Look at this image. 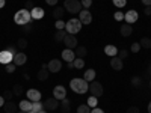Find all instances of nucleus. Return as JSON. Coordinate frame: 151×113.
I'll return each instance as SVG.
<instances>
[{
    "mask_svg": "<svg viewBox=\"0 0 151 113\" xmlns=\"http://www.w3.org/2000/svg\"><path fill=\"white\" fill-rule=\"evenodd\" d=\"M70 87L71 91L76 92V94H86L88 89H89V86H88V82L85 79H73L70 82Z\"/></svg>",
    "mask_w": 151,
    "mask_h": 113,
    "instance_id": "nucleus-1",
    "label": "nucleus"
},
{
    "mask_svg": "<svg viewBox=\"0 0 151 113\" xmlns=\"http://www.w3.org/2000/svg\"><path fill=\"white\" fill-rule=\"evenodd\" d=\"M14 21H15V24H18V26L29 24V23L32 21L30 11H27V9H20V11H17L15 15H14Z\"/></svg>",
    "mask_w": 151,
    "mask_h": 113,
    "instance_id": "nucleus-2",
    "label": "nucleus"
},
{
    "mask_svg": "<svg viewBox=\"0 0 151 113\" xmlns=\"http://www.w3.org/2000/svg\"><path fill=\"white\" fill-rule=\"evenodd\" d=\"M82 26H83V24L80 23L79 18H71V20H68L65 23V30L70 35H76V33H79L82 30Z\"/></svg>",
    "mask_w": 151,
    "mask_h": 113,
    "instance_id": "nucleus-3",
    "label": "nucleus"
},
{
    "mask_svg": "<svg viewBox=\"0 0 151 113\" xmlns=\"http://www.w3.org/2000/svg\"><path fill=\"white\" fill-rule=\"evenodd\" d=\"M64 8H65L67 12H70V14H79V12L83 9L80 0H65Z\"/></svg>",
    "mask_w": 151,
    "mask_h": 113,
    "instance_id": "nucleus-4",
    "label": "nucleus"
},
{
    "mask_svg": "<svg viewBox=\"0 0 151 113\" xmlns=\"http://www.w3.org/2000/svg\"><path fill=\"white\" fill-rule=\"evenodd\" d=\"M89 92H91L92 97L100 98V97L103 95L104 89H103V86H101V83H100V82H91V84H89Z\"/></svg>",
    "mask_w": 151,
    "mask_h": 113,
    "instance_id": "nucleus-5",
    "label": "nucleus"
},
{
    "mask_svg": "<svg viewBox=\"0 0 151 113\" xmlns=\"http://www.w3.org/2000/svg\"><path fill=\"white\" fill-rule=\"evenodd\" d=\"M137 18H139V14H137L136 9H130V11H127V12L124 14V20H125V23H127V24L136 23Z\"/></svg>",
    "mask_w": 151,
    "mask_h": 113,
    "instance_id": "nucleus-6",
    "label": "nucleus"
},
{
    "mask_svg": "<svg viewBox=\"0 0 151 113\" xmlns=\"http://www.w3.org/2000/svg\"><path fill=\"white\" fill-rule=\"evenodd\" d=\"M58 107H59V99H56L55 97L53 98H47L44 101V110H47V112H53Z\"/></svg>",
    "mask_w": 151,
    "mask_h": 113,
    "instance_id": "nucleus-7",
    "label": "nucleus"
},
{
    "mask_svg": "<svg viewBox=\"0 0 151 113\" xmlns=\"http://www.w3.org/2000/svg\"><path fill=\"white\" fill-rule=\"evenodd\" d=\"M79 20L82 24H91L92 23V14L88 9H82L79 12Z\"/></svg>",
    "mask_w": 151,
    "mask_h": 113,
    "instance_id": "nucleus-8",
    "label": "nucleus"
},
{
    "mask_svg": "<svg viewBox=\"0 0 151 113\" xmlns=\"http://www.w3.org/2000/svg\"><path fill=\"white\" fill-rule=\"evenodd\" d=\"M64 44H65L67 48L74 50L76 47H77V38H76V35H70V33H67V36L64 38Z\"/></svg>",
    "mask_w": 151,
    "mask_h": 113,
    "instance_id": "nucleus-9",
    "label": "nucleus"
},
{
    "mask_svg": "<svg viewBox=\"0 0 151 113\" xmlns=\"http://www.w3.org/2000/svg\"><path fill=\"white\" fill-rule=\"evenodd\" d=\"M47 69L50 71V72H59L60 69H62V62L59 60V59H52L47 64Z\"/></svg>",
    "mask_w": 151,
    "mask_h": 113,
    "instance_id": "nucleus-10",
    "label": "nucleus"
},
{
    "mask_svg": "<svg viewBox=\"0 0 151 113\" xmlns=\"http://www.w3.org/2000/svg\"><path fill=\"white\" fill-rule=\"evenodd\" d=\"M53 97L56 98V99H64V98H67V89L62 84H58V86H55V89H53Z\"/></svg>",
    "mask_w": 151,
    "mask_h": 113,
    "instance_id": "nucleus-11",
    "label": "nucleus"
},
{
    "mask_svg": "<svg viewBox=\"0 0 151 113\" xmlns=\"http://www.w3.org/2000/svg\"><path fill=\"white\" fill-rule=\"evenodd\" d=\"M12 60H14V54H11L8 50L0 51V64L8 65V64H12Z\"/></svg>",
    "mask_w": 151,
    "mask_h": 113,
    "instance_id": "nucleus-12",
    "label": "nucleus"
},
{
    "mask_svg": "<svg viewBox=\"0 0 151 113\" xmlns=\"http://www.w3.org/2000/svg\"><path fill=\"white\" fill-rule=\"evenodd\" d=\"M12 62H14V65H17V67H23L27 62V56L24 54L23 51H20V53H17L14 56V60H12Z\"/></svg>",
    "mask_w": 151,
    "mask_h": 113,
    "instance_id": "nucleus-13",
    "label": "nucleus"
},
{
    "mask_svg": "<svg viewBox=\"0 0 151 113\" xmlns=\"http://www.w3.org/2000/svg\"><path fill=\"white\" fill-rule=\"evenodd\" d=\"M26 95H27V99H30L32 103L41 101V92L36 91V89H29V91L26 92Z\"/></svg>",
    "mask_w": 151,
    "mask_h": 113,
    "instance_id": "nucleus-14",
    "label": "nucleus"
},
{
    "mask_svg": "<svg viewBox=\"0 0 151 113\" xmlns=\"http://www.w3.org/2000/svg\"><path fill=\"white\" fill-rule=\"evenodd\" d=\"M122 59H119L118 56H113L112 59H110V67H112V69H115V71H121L122 69Z\"/></svg>",
    "mask_w": 151,
    "mask_h": 113,
    "instance_id": "nucleus-15",
    "label": "nucleus"
},
{
    "mask_svg": "<svg viewBox=\"0 0 151 113\" xmlns=\"http://www.w3.org/2000/svg\"><path fill=\"white\" fill-rule=\"evenodd\" d=\"M30 15H32V20H41L44 15H45V12H44V9L42 8H33L32 11H30Z\"/></svg>",
    "mask_w": 151,
    "mask_h": 113,
    "instance_id": "nucleus-16",
    "label": "nucleus"
},
{
    "mask_svg": "<svg viewBox=\"0 0 151 113\" xmlns=\"http://www.w3.org/2000/svg\"><path fill=\"white\" fill-rule=\"evenodd\" d=\"M62 59H64L67 64L68 62H73L76 59V54H74V50H70V48H65L64 51H62Z\"/></svg>",
    "mask_w": 151,
    "mask_h": 113,
    "instance_id": "nucleus-17",
    "label": "nucleus"
},
{
    "mask_svg": "<svg viewBox=\"0 0 151 113\" xmlns=\"http://www.w3.org/2000/svg\"><path fill=\"white\" fill-rule=\"evenodd\" d=\"M48 74H50V71L47 69V64H42L40 72H38V80H41V82L47 80V79H48Z\"/></svg>",
    "mask_w": 151,
    "mask_h": 113,
    "instance_id": "nucleus-18",
    "label": "nucleus"
},
{
    "mask_svg": "<svg viewBox=\"0 0 151 113\" xmlns=\"http://www.w3.org/2000/svg\"><path fill=\"white\" fill-rule=\"evenodd\" d=\"M17 109H18V106H17L15 103H12V101H6L5 106H3L5 113H17V112H18Z\"/></svg>",
    "mask_w": 151,
    "mask_h": 113,
    "instance_id": "nucleus-19",
    "label": "nucleus"
},
{
    "mask_svg": "<svg viewBox=\"0 0 151 113\" xmlns=\"http://www.w3.org/2000/svg\"><path fill=\"white\" fill-rule=\"evenodd\" d=\"M18 109L21 110V112H29V110H32V101L30 99H21L20 101V104H18Z\"/></svg>",
    "mask_w": 151,
    "mask_h": 113,
    "instance_id": "nucleus-20",
    "label": "nucleus"
},
{
    "mask_svg": "<svg viewBox=\"0 0 151 113\" xmlns=\"http://www.w3.org/2000/svg\"><path fill=\"white\" fill-rule=\"evenodd\" d=\"M59 107H60V112H62V113H70V112H71V103H70V99H68V98H64V99L60 101Z\"/></svg>",
    "mask_w": 151,
    "mask_h": 113,
    "instance_id": "nucleus-21",
    "label": "nucleus"
},
{
    "mask_svg": "<svg viewBox=\"0 0 151 113\" xmlns=\"http://www.w3.org/2000/svg\"><path fill=\"white\" fill-rule=\"evenodd\" d=\"M121 35L122 36H125V38H127V36H130L132 33H133V27H132V24H127V23H124L122 24V26H121Z\"/></svg>",
    "mask_w": 151,
    "mask_h": 113,
    "instance_id": "nucleus-22",
    "label": "nucleus"
},
{
    "mask_svg": "<svg viewBox=\"0 0 151 113\" xmlns=\"http://www.w3.org/2000/svg\"><path fill=\"white\" fill-rule=\"evenodd\" d=\"M74 54H76V57H85L86 54H88V48L86 47H83V45H77L74 48Z\"/></svg>",
    "mask_w": 151,
    "mask_h": 113,
    "instance_id": "nucleus-23",
    "label": "nucleus"
},
{
    "mask_svg": "<svg viewBox=\"0 0 151 113\" xmlns=\"http://www.w3.org/2000/svg\"><path fill=\"white\" fill-rule=\"evenodd\" d=\"M104 53H106L109 57H113V56L118 54V48H116L115 45H112V44H110V45H106V47H104Z\"/></svg>",
    "mask_w": 151,
    "mask_h": 113,
    "instance_id": "nucleus-24",
    "label": "nucleus"
},
{
    "mask_svg": "<svg viewBox=\"0 0 151 113\" xmlns=\"http://www.w3.org/2000/svg\"><path fill=\"white\" fill-rule=\"evenodd\" d=\"M65 36H67L65 29H64V30H56L55 35H53V39H55L56 42H60V41H64V38H65Z\"/></svg>",
    "mask_w": 151,
    "mask_h": 113,
    "instance_id": "nucleus-25",
    "label": "nucleus"
},
{
    "mask_svg": "<svg viewBox=\"0 0 151 113\" xmlns=\"http://www.w3.org/2000/svg\"><path fill=\"white\" fill-rule=\"evenodd\" d=\"M83 79H85L86 82H94V79H95V71H94V69H86L85 74H83Z\"/></svg>",
    "mask_w": 151,
    "mask_h": 113,
    "instance_id": "nucleus-26",
    "label": "nucleus"
},
{
    "mask_svg": "<svg viewBox=\"0 0 151 113\" xmlns=\"http://www.w3.org/2000/svg\"><path fill=\"white\" fill-rule=\"evenodd\" d=\"M64 12H65V9H64V8L58 6V8H55V9H53V17H55L56 20H60L62 17H64Z\"/></svg>",
    "mask_w": 151,
    "mask_h": 113,
    "instance_id": "nucleus-27",
    "label": "nucleus"
},
{
    "mask_svg": "<svg viewBox=\"0 0 151 113\" xmlns=\"http://www.w3.org/2000/svg\"><path fill=\"white\" fill-rule=\"evenodd\" d=\"M12 92H14L15 97H21L23 94H26L24 92V87L21 84H14V87H12Z\"/></svg>",
    "mask_w": 151,
    "mask_h": 113,
    "instance_id": "nucleus-28",
    "label": "nucleus"
},
{
    "mask_svg": "<svg viewBox=\"0 0 151 113\" xmlns=\"http://www.w3.org/2000/svg\"><path fill=\"white\" fill-rule=\"evenodd\" d=\"M139 44H141V47L142 48H147V50H150L151 48V38H142V39L139 41Z\"/></svg>",
    "mask_w": 151,
    "mask_h": 113,
    "instance_id": "nucleus-29",
    "label": "nucleus"
},
{
    "mask_svg": "<svg viewBox=\"0 0 151 113\" xmlns=\"http://www.w3.org/2000/svg\"><path fill=\"white\" fill-rule=\"evenodd\" d=\"M17 48H20V50H24V48H27V39L26 38H20V39L17 41Z\"/></svg>",
    "mask_w": 151,
    "mask_h": 113,
    "instance_id": "nucleus-30",
    "label": "nucleus"
},
{
    "mask_svg": "<svg viewBox=\"0 0 151 113\" xmlns=\"http://www.w3.org/2000/svg\"><path fill=\"white\" fill-rule=\"evenodd\" d=\"M73 64H74V68L80 69V68H83V67H85V60H83L82 57H76V59L73 60Z\"/></svg>",
    "mask_w": 151,
    "mask_h": 113,
    "instance_id": "nucleus-31",
    "label": "nucleus"
},
{
    "mask_svg": "<svg viewBox=\"0 0 151 113\" xmlns=\"http://www.w3.org/2000/svg\"><path fill=\"white\" fill-rule=\"evenodd\" d=\"M44 109V103H41V101H35V103H32V110L35 112V113H38L40 110H42Z\"/></svg>",
    "mask_w": 151,
    "mask_h": 113,
    "instance_id": "nucleus-32",
    "label": "nucleus"
},
{
    "mask_svg": "<svg viewBox=\"0 0 151 113\" xmlns=\"http://www.w3.org/2000/svg\"><path fill=\"white\" fill-rule=\"evenodd\" d=\"M97 103H98V98H97V97H92V95H91L89 98H88V103H86V104L89 106L91 109H94V107L97 106Z\"/></svg>",
    "mask_w": 151,
    "mask_h": 113,
    "instance_id": "nucleus-33",
    "label": "nucleus"
},
{
    "mask_svg": "<svg viewBox=\"0 0 151 113\" xmlns=\"http://www.w3.org/2000/svg\"><path fill=\"white\" fill-rule=\"evenodd\" d=\"M77 113H91V107L88 104H82L77 107Z\"/></svg>",
    "mask_w": 151,
    "mask_h": 113,
    "instance_id": "nucleus-34",
    "label": "nucleus"
},
{
    "mask_svg": "<svg viewBox=\"0 0 151 113\" xmlns=\"http://www.w3.org/2000/svg\"><path fill=\"white\" fill-rule=\"evenodd\" d=\"M2 97L5 98V101H12V98H14V92H12V91H5Z\"/></svg>",
    "mask_w": 151,
    "mask_h": 113,
    "instance_id": "nucleus-35",
    "label": "nucleus"
},
{
    "mask_svg": "<svg viewBox=\"0 0 151 113\" xmlns=\"http://www.w3.org/2000/svg\"><path fill=\"white\" fill-rule=\"evenodd\" d=\"M112 2H113V6L115 8H124L127 5V0H112Z\"/></svg>",
    "mask_w": 151,
    "mask_h": 113,
    "instance_id": "nucleus-36",
    "label": "nucleus"
},
{
    "mask_svg": "<svg viewBox=\"0 0 151 113\" xmlns=\"http://www.w3.org/2000/svg\"><path fill=\"white\" fill-rule=\"evenodd\" d=\"M119 59H125L129 56V50H125V48H121V50H118V54H116Z\"/></svg>",
    "mask_w": 151,
    "mask_h": 113,
    "instance_id": "nucleus-37",
    "label": "nucleus"
},
{
    "mask_svg": "<svg viewBox=\"0 0 151 113\" xmlns=\"http://www.w3.org/2000/svg\"><path fill=\"white\" fill-rule=\"evenodd\" d=\"M55 27H56V30H64L65 29V23H64V20H58L56 21V24H55Z\"/></svg>",
    "mask_w": 151,
    "mask_h": 113,
    "instance_id": "nucleus-38",
    "label": "nucleus"
},
{
    "mask_svg": "<svg viewBox=\"0 0 151 113\" xmlns=\"http://www.w3.org/2000/svg\"><path fill=\"white\" fill-rule=\"evenodd\" d=\"M141 84H142V79H141V77H133V79H132V86L139 87Z\"/></svg>",
    "mask_w": 151,
    "mask_h": 113,
    "instance_id": "nucleus-39",
    "label": "nucleus"
},
{
    "mask_svg": "<svg viewBox=\"0 0 151 113\" xmlns=\"http://www.w3.org/2000/svg\"><path fill=\"white\" fill-rule=\"evenodd\" d=\"M6 50H8V51H9L11 54H14V56L18 53V51H17V45H14V44H9V45L6 47Z\"/></svg>",
    "mask_w": 151,
    "mask_h": 113,
    "instance_id": "nucleus-40",
    "label": "nucleus"
},
{
    "mask_svg": "<svg viewBox=\"0 0 151 113\" xmlns=\"http://www.w3.org/2000/svg\"><path fill=\"white\" fill-rule=\"evenodd\" d=\"M80 3H82L83 9H89L92 6V0H80Z\"/></svg>",
    "mask_w": 151,
    "mask_h": 113,
    "instance_id": "nucleus-41",
    "label": "nucleus"
},
{
    "mask_svg": "<svg viewBox=\"0 0 151 113\" xmlns=\"http://www.w3.org/2000/svg\"><path fill=\"white\" fill-rule=\"evenodd\" d=\"M141 48H142V47H141V44H139V42H133V44H132V47H130V50H132L133 53H137Z\"/></svg>",
    "mask_w": 151,
    "mask_h": 113,
    "instance_id": "nucleus-42",
    "label": "nucleus"
},
{
    "mask_svg": "<svg viewBox=\"0 0 151 113\" xmlns=\"http://www.w3.org/2000/svg\"><path fill=\"white\" fill-rule=\"evenodd\" d=\"M32 24L29 23V24H24V26H21V30L24 32V33H29V32H32Z\"/></svg>",
    "mask_w": 151,
    "mask_h": 113,
    "instance_id": "nucleus-43",
    "label": "nucleus"
},
{
    "mask_svg": "<svg viewBox=\"0 0 151 113\" xmlns=\"http://www.w3.org/2000/svg\"><path fill=\"white\" fill-rule=\"evenodd\" d=\"M113 18L118 20V21H121V20H124V14H122L121 11H116L115 14H113Z\"/></svg>",
    "mask_w": 151,
    "mask_h": 113,
    "instance_id": "nucleus-44",
    "label": "nucleus"
},
{
    "mask_svg": "<svg viewBox=\"0 0 151 113\" xmlns=\"http://www.w3.org/2000/svg\"><path fill=\"white\" fill-rule=\"evenodd\" d=\"M35 8V3L32 2V0H27L26 2V5H24V9H27V11H32Z\"/></svg>",
    "mask_w": 151,
    "mask_h": 113,
    "instance_id": "nucleus-45",
    "label": "nucleus"
},
{
    "mask_svg": "<svg viewBox=\"0 0 151 113\" xmlns=\"http://www.w3.org/2000/svg\"><path fill=\"white\" fill-rule=\"evenodd\" d=\"M5 67H6V72H8V74H12V72L15 71V65H12V64H8V65H5Z\"/></svg>",
    "mask_w": 151,
    "mask_h": 113,
    "instance_id": "nucleus-46",
    "label": "nucleus"
},
{
    "mask_svg": "<svg viewBox=\"0 0 151 113\" xmlns=\"http://www.w3.org/2000/svg\"><path fill=\"white\" fill-rule=\"evenodd\" d=\"M125 113H139V109H137L136 106H132V107L127 109V112H125Z\"/></svg>",
    "mask_w": 151,
    "mask_h": 113,
    "instance_id": "nucleus-47",
    "label": "nucleus"
},
{
    "mask_svg": "<svg viewBox=\"0 0 151 113\" xmlns=\"http://www.w3.org/2000/svg\"><path fill=\"white\" fill-rule=\"evenodd\" d=\"M45 3L50 5V6H56L58 5V0H45Z\"/></svg>",
    "mask_w": 151,
    "mask_h": 113,
    "instance_id": "nucleus-48",
    "label": "nucleus"
},
{
    "mask_svg": "<svg viewBox=\"0 0 151 113\" xmlns=\"http://www.w3.org/2000/svg\"><path fill=\"white\" fill-rule=\"evenodd\" d=\"M144 14L148 17V15H151V6H145V9H144Z\"/></svg>",
    "mask_w": 151,
    "mask_h": 113,
    "instance_id": "nucleus-49",
    "label": "nucleus"
},
{
    "mask_svg": "<svg viewBox=\"0 0 151 113\" xmlns=\"http://www.w3.org/2000/svg\"><path fill=\"white\" fill-rule=\"evenodd\" d=\"M91 113H104L101 109H98V107H94L92 110H91Z\"/></svg>",
    "mask_w": 151,
    "mask_h": 113,
    "instance_id": "nucleus-50",
    "label": "nucleus"
},
{
    "mask_svg": "<svg viewBox=\"0 0 151 113\" xmlns=\"http://www.w3.org/2000/svg\"><path fill=\"white\" fill-rule=\"evenodd\" d=\"M5 103H6V101H5V98H3L2 95H0V107H3V106H5Z\"/></svg>",
    "mask_w": 151,
    "mask_h": 113,
    "instance_id": "nucleus-51",
    "label": "nucleus"
},
{
    "mask_svg": "<svg viewBox=\"0 0 151 113\" xmlns=\"http://www.w3.org/2000/svg\"><path fill=\"white\" fill-rule=\"evenodd\" d=\"M142 3H144L145 6H151V0H142Z\"/></svg>",
    "mask_w": 151,
    "mask_h": 113,
    "instance_id": "nucleus-52",
    "label": "nucleus"
},
{
    "mask_svg": "<svg viewBox=\"0 0 151 113\" xmlns=\"http://www.w3.org/2000/svg\"><path fill=\"white\" fill-rule=\"evenodd\" d=\"M5 3H6V0H0V9L5 6Z\"/></svg>",
    "mask_w": 151,
    "mask_h": 113,
    "instance_id": "nucleus-53",
    "label": "nucleus"
},
{
    "mask_svg": "<svg viewBox=\"0 0 151 113\" xmlns=\"http://www.w3.org/2000/svg\"><path fill=\"white\" fill-rule=\"evenodd\" d=\"M67 67L71 69V68H74V64H73V62H68V64H67Z\"/></svg>",
    "mask_w": 151,
    "mask_h": 113,
    "instance_id": "nucleus-54",
    "label": "nucleus"
},
{
    "mask_svg": "<svg viewBox=\"0 0 151 113\" xmlns=\"http://www.w3.org/2000/svg\"><path fill=\"white\" fill-rule=\"evenodd\" d=\"M147 72H148V75H151V64L148 65V68H147Z\"/></svg>",
    "mask_w": 151,
    "mask_h": 113,
    "instance_id": "nucleus-55",
    "label": "nucleus"
},
{
    "mask_svg": "<svg viewBox=\"0 0 151 113\" xmlns=\"http://www.w3.org/2000/svg\"><path fill=\"white\" fill-rule=\"evenodd\" d=\"M148 113H151V101L148 103Z\"/></svg>",
    "mask_w": 151,
    "mask_h": 113,
    "instance_id": "nucleus-56",
    "label": "nucleus"
},
{
    "mask_svg": "<svg viewBox=\"0 0 151 113\" xmlns=\"http://www.w3.org/2000/svg\"><path fill=\"white\" fill-rule=\"evenodd\" d=\"M38 113H48V112H47V110H44V109H42V110H40V112H38Z\"/></svg>",
    "mask_w": 151,
    "mask_h": 113,
    "instance_id": "nucleus-57",
    "label": "nucleus"
},
{
    "mask_svg": "<svg viewBox=\"0 0 151 113\" xmlns=\"http://www.w3.org/2000/svg\"><path fill=\"white\" fill-rule=\"evenodd\" d=\"M148 86H150V89H151V80H150V82H148Z\"/></svg>",
    "mask_w": 151,
    "mask_h": 113,
    "instance_id": "nucleus-58",
    "label": "nucleus"
},
{
    "mask_svg": "<svg viewBox=\"0 0 151 113\" xmlns=\"http://www.w3.org/2000/svg\"><path fill=\"white\" fill-rule=\"evenodd\" d=\"M26 113H35V112H33V110H29V112H26Z\"/></svg>",
    "mask_w": 151,
    "mask_h": 113,
    "instance_id": "nucleus-59",
    "label": "nucleus"
},
{
    "mask_svg": "<svg viewBox=\"0 0 151 113\" xmlns=\"http://www.w3.org/2000/svg\"><path fill=\"white\" fill-rule=\"evenodd\" d=\"M17 113H24V112H21V110H20V112H17Z\"/></svg>",
    "mask_w": 151,
    "mask_h": 113,
    "instance_id": "nucleus-60",
    "label": "nucleus"
}]
</instances>
